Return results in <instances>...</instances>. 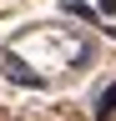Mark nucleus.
<instances>
[{
  "instance_id": "1",
  "label": "nucleus",
  "mask_w": 116,
  "mask_h": 121,
  "mask_svg": "<svg viewBox=\"0 0 116 121\" xmlns=\"http://www.w3.org/2000/svg\"><path fill=\"white\" fill-rule=\"evenodd\" d=\"M5 76H10V81H20V86H40V81H46V76H35V71H25V66H20L15 56H5Z\"/></svg>"
},
{
  "instance_id": "2",
  "label": "nucleus",
  "mask_w": 116,
  "mask_h": 121,
  "mask_svg": "<svg viewBox=\"0 0 116 121\" xmlns=\"http://www.w3.org/2000/svg\"><path fill=\"white\" fill-rule=\"evenodd\" d=\"M96 116H101V121H111V116H116V81L96 96Z\"/></svg>"
},
{
  "instance_id": "3",
  "label": "nucleus",
  "mask_w": 116,
  "mask_h": 121,
  "mask_svg": "<svg viewBox=\"0 0 116 121\" xmlns=\"http://www.w3.org/2000/svg\"><path fill=\"white\" fill-rule=\"evenodd\" d=\"M66 10H71V15H81V20H96V10H91V5H81V0H71Z\"/></svg>"
},
{
  "instance_id": "4",
  "label": "nucleus",
  "mask_w": 116,
  "mask_h": 121,
  "mask_svg": "<svg viewBox=\"0 0 116 121\" xmlns=\"http://www.w3.org/2000/svg\"><path fill=\"white\" fill-rule=\"evenodd\" d=\"M101 10H116V0H101Z\"/></svg>"
}]
</instances>
